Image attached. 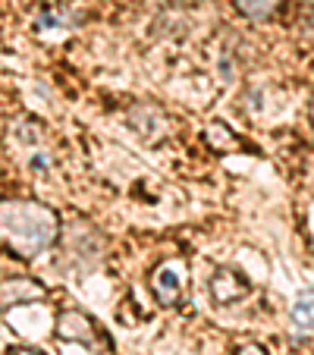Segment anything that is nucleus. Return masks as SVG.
<instances>
[{"mask_svg":"<svg viewBox=\"0 0 314 355\" xmlns=\"http://www.w3.org/2000/svg\"><path fill=\"white\" fill-rule=\"evenodd\" d=\"M0 239L22 255H38L57 239V214L38 201H0Z\"/></svg>","mask_w":314,"mask_h":355,"instance_id":"1","label":"nucleus"},{"mask_svg":"<svg viewBox=\"0 0 314 355\" xmlns=\"http://www.w3.org/2000/svg\"><path fill=\"white\" fill-rule=\"evenodd\" d=\"M41 283L26 280V277H13V280L0 283V309H10V305H28V302L41 299Z\"/></svg>","mask_w":314,"mask_h":355,"instance_id":"2","label":"nucleus"},{"mask_svg":"<svg viewBox=\"0 0 314 355\" xmlns=\"http://www.w3.org/2000/svg\"><path fill=\"white\" fill-rule=\"evenodd\" d=\"M242 274H233V270H220V274L211 280V289H214V295L223 302V305H229V302H236L242 293H248V283L239 280Z\"/></svg>","mask_w":314,"mask_h":355,"instance_id":"3","label":"nucleus"},{"mask_svg":"<svg viewBox=\"0 0 314 355\" xmlns=\"http://www.w3.org/2000/svg\"><path fill=\"white\" fill-rule=\"evenodd\" d=\"M289 318H293V324L302 330V334L314 327V286L302 289L295 305H293V311H289Z\"/></svg>","mask_w":314,"mask_h":355,"instance_id":"4","label":"nucleus"},{"mask_svg":"<svg viewBox=\"0 0 314 355\" xmlns=\"http://www.w3.org/2000/svg\"><path fill=\"white\" fill-rule=\"evenodd\" d=\"M154 289H157V295H161L164 302H173L176 293H180V277H176L170 268L157 270V277H154Z\"/></svg>","mask_w":314,"mask_h":355,"instance_id":"5","label":"nucleus"},{"mask_svg":"<svg viewBox=\"0 0 314 355\" xmlns=\"http://www.w3.org/2000/svg\"><path fill=\"white\" fill-rule=\"evenodd\" d=\"M277 3H280V0H236V7H239L245 16H254V19L274 13Z\"/></svg>","mask_w":314,"mask_h":355,"instance_id":"6","label":"nucleus"},{"mask_svg":"<svg viewBox=\"0 0 314 355\" xmlns=\"http://www.w3.org/2000/svg\"><path fill=\"white\" fill-rule=\"evenodd\" d=\"M32 167H35V170H44V167H47V157H44V155L32 157Z\"/></svg>","mask_w":314,"mask_h":355,"instance_id":"7","label":"nucleus"},{"mask_svg":"<svg viewBox=\"0 0 314 355\" xmlns=\"http://www.w3.org/2000/svg\"><path fill=\"white\" fill-rule=\"evenodd\" d=\"M239 355H264L261 349H254V346H248V349H239Z\"/></svg>","mask_w":314,"mask_h":355,"instance_id":"8","label":"nucleus"}]
</instances>
